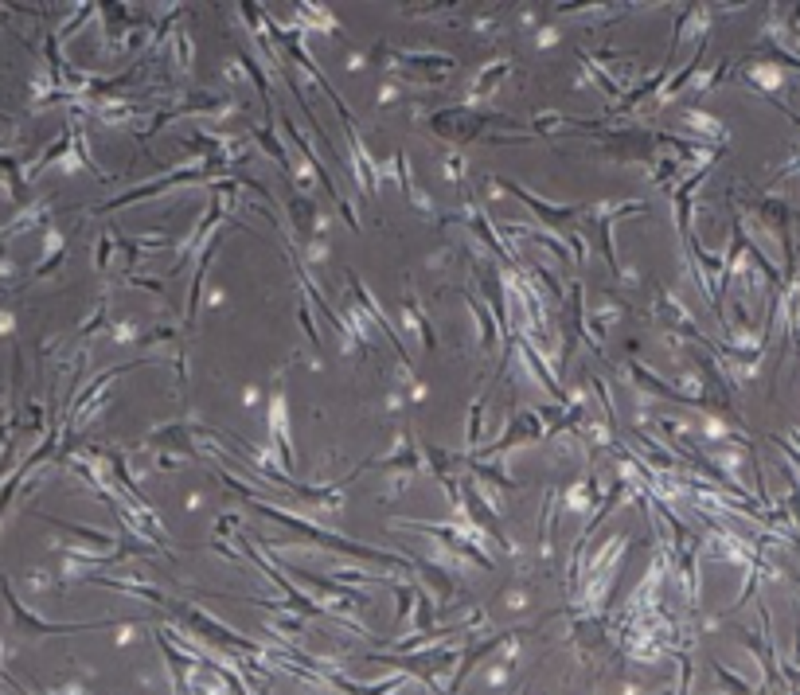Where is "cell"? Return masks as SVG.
<instances>
[{
  "mask_svg": "<svg viewBox=\"0 0 800 695\" xmlns=\"http://www.w3.org/2000/svg\"><path fill=\"white\" fill-rule=\"evenodd\" d=\"M254 508H258V512H262V516H269V520H277V524L293 527L297 536L313 539V543H320V547H332V551H352V555L375 559V563H398L395 555H383V551H371V547H359V543H352V539H340V536H332V531H324V527H316V524H305V520L289 516V512H281V508H269V504H262V500H254Z\"/></svg>",
  "mask_w": 800,
  "mask_h": 695,
  "instance_id": "cell-1",
  "label": "cell"
},
{
  "mask_svg": "<svg viewBox=\"0 0 800 695\" xmlns=\"http://www.w3.org/2000/svg\"><path fill=\"white\" fill-rule=\"evenodd\" d=\"M504 188L512 192V196H519V199H524V203H527V208H531V211H539V215H543L547 223H566V219H574V215H578V208H558V211H554V208H547V203H543V199H539V196H531V192H524V188H519V184H512V180H504Z\"/></svg>",
  "mask_w": 800,
  "mask_h": 695,
  "instance_id": "cell-2",
  "label": "cell"
},
{
  "mask_svg": "<svg viewBox=\"0 0 800 695\" xmlns=\"http://www.w3.org/2000/svg\"><path fill=\"white\" fill-rule=\"evenodd\" d=\"M535 434H539V418H535V414H519L512 422V430H508V437H504V442H496L488 453H500V449L515 446V442H524V437H535Z\"/></svg>",
  "mask_w": 800,
  "mask_h": 695,
  "instance_id": "cell-3",
  "label": "cell"
},
{
  "mask_svg": "<svg viewBox=\"0 0 800 695\" xmlns=\"http://www.w3.org/2000/svg\"><path fill=\"white\" fill-rule=\"evenodd\" d=\"M464 497H469V504H473V512H476V524H485L488 531H492V536L500 539V547H512V539H508L504 531H500V520H496L492 512H488V504H485L480 497H476V492H473L469 485H464Z\"/></svg>",
  "mask_w": 800,
  "mask_h": 695,
  "instance_id": "cell-4",
  "label": "cell"
},
{
  "mask_svg": "<svg viewBox=\"0 0 800 695\" xmlns=\"http://www.w3.org/2000/svg\"><path fill=\"white\" fill-rule=\"evenodd\" d=\"M632 379L636 383H644V387H652V391H660V395H668V398H683V403H703L699 395H683V391H672L664 379H656V375H648V371L641 368V364H632Z\"/></svg>",
  "mask_w": 800,
  "mask_h": 695,
  "instance_id": "cell-5",
  "label": "cell"
},
{
  "mask_svg": "<svg viewBox=\"0 0 800 695\" xmlns=\"http://www.w3.org/2000/svg\"><path fill=\"white\" fill-rule=\"evenodd\" d=\"M524 356H527V364H531V368H535V375H539V379H543V387H547V391H551V395H554V398H563V391H558V383H554V379H551V371H547V368H543V359H539V356H535V352H531V348H527V344H524Z\"/></svg>",
  "mask_w": 800,
  "mask_h": 695,
  "instance_id": "cell-6",
  "label": "cell"
},
{
  "mask_svg": "<svg viewBox=\"0 0 800 695\" xmlns=\"http://www.w3.org/2000/svg\"><path fill=\"white\" fill-rule=\"evenodd\" d=\"M274 442H277V449H281L285 469L293 473V446H289V437H285V422H281V414H274Z\"/></svg>",
  "mask_w": 800,
  "mask_h": 695,
  "instance_id": "cell-7",
  "label": "cell"
},
{
  "mask_svg": "<svg viewBox=\"0 0 800 695\" xmlns=\"http://www.w3.org/2000/svg\"><path fill=\"white\" fill-rule=\"evenodd\" d=\"M406 305H410V313H414V320H418V332H422L425 352H434V348H437V336H434V328H430V320H425V313L414 305V301H406Z\"/></svg>",
  "mask_w": 800,
  "mask_h": 695,
  "instance_id": "cell-8",
  "label": "cell"
},
{
  "mask_svg": "<svg viewBox=\"0 0 800 695\" xmlns=\"http://www.w3.org/2000/svg\"><path fill=\"white\" fill-rule=\"evenodd\" d=\"M254 137L262 141V149H266L269 157H277V164H281V169L289 172V160H285V149H281V141H274V137H269L266 130H254Z\"/></svg>",
  "mask_w": 800,
  "mask_h": 695,
  "instance_id": "cell-9",
  "label": "cell"
},
{
  "mask_svg": "<svg viewBox=\"0 0 800 695\" xmlns=\"http://www.w3.org/2000/svg\"><path fill=\"white\" fill-rule=\"evenodd\" d=\"M398 59H406V63H418V67H453V59L449 55H398Z\"/></svg>",
  "mask_w": 800,
  "mask_h": 695,
  "instance_id": "cell-10",
  "label": "cell"
},
{
  "mask_svg": "<svg viewBox=\"0 0 800 695\" xmlns=\"http://www.w3.org/2000/svg\"><path fill=\"white\" fill-rule=\"evenodd\" d=\"M469 305L476 309V317H480V328H485V348H492L496 344V332H492V317H488V309L485 305H476L473 297H469Z\"/></svg>",
  "mask_w": 800,
  "mask_h": 695,
  "instance_id": "cell-11",
  "label": "cell"
},
{
  "mask_svg": "<svg viewBox=\"0 0 800 695\" xmlns=\"http://www.w3.org/2000/svg\"><path fill=\"white\" fill-rule=\"evenodd\" d=\"M473 469H476V473H480V477L496 481V485H500V488H515V481H512V477H504L500 469H492V465H473Z\"/></svg>",
  "mask_w": 800,
  "mask_h": 695,
  "instance_id": "cell-12",
  "label": "cell"
},
{
  "mask_svg": "<svg viewBox=\"0 0 800 695\" xmlns=\"http://www.w3.org/2000/svg\"><path fill=\"white\" fill-rule=\"evenodd\" d=\"M485 286H488V301H492V309H496V317L504 320L508 313H504V297H500V286H496L492 278H485Z\"/></svg>",
  "mask_w": 800,
  "mask_h": 695,
  "instance_id": "cell-13",
  "label": "cell"
},
{
  "mask_svg": "<svg viewBox=\"0 0 800 695\" xmlns=\"http://www.w3.org/2000/svg\"><path fill=\"white\" fill-rule=\"evenodd\" d=\"M480 410H485V403H476L473 407V426H469V437H473V442L480 437Z\"/></svg>",
  "mask_w": 800,
  "mask_h": 695,
  "instance_id": "cell-14",
  "label": "cell"
}]
</instances>
